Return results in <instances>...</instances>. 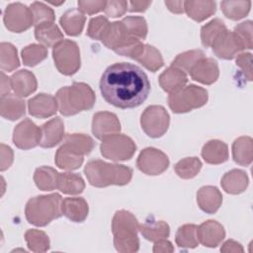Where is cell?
Masks as SVG:
<instances>
[{"instance_id": "cell-45", "label": "cell", "mask_w": 253, "mask_h": 253, "mask_svg": "<svg viewBox=\"0 0 253 253\" xmlns=\"http://www.w3.org/2000/svg\"><path fill=\"white\" fill-rule=\"evenodd\" d=\"M122 22L131 37L139 41L146 39L148 29L144 18L138 16H128L124 18Z\"/></svg>"}, {"instance_id": "cell-18", "label": "cell", "mask_w": 253, "mask_h": 253, "mask_svg": "<svg viewBox=\"0 0 253 253\" xmlns=\"http://www.w3.org/2000/svg\"><path fill=\"white\" fill-rule=\"evenodd\" d=\"M133 39L135 38L131 37L127 33L126 27L124 26L121 20L119 22H113L109 24L106 32L104 33L101 39V42L108 48L113 49L115 51Z\"/></svg>"}, {"instance_id": "cell-31", "label": "cell", "mask_w": 253, "mask_h": 253, "mask_svg": "<svg viewBox=\"0 0 253 253\" xmlns=\"http://www.w3.org/2000/svg\"><path fill=\"white\" fill-rule=\"evenodd\" d=\"M232 158L242 166H248L253 158V141L250 136H240L232 143Z\"/></svg>"}, {"instance_id": "cell-40", "label": "cell", "mask_w": 253, "mask_h": 253, "mask_svg": "<svg viewBox=\"0 0 253 253\" xmlns=\"http://www.w3.org/2000/svg\"><path fill=\"white\" fill-rule=\"evenodd\" d=\"M25 240L29 249L36 253L45 252L49 249V238L45 232L39 229H29L25 233Z\"/></svg>"}, {"instance_id": "cell-9", "label": "cell", "mask_w": 253, "mask_h": 253, "mask_svg": "<svg viewBox=\"0 0 253 253\" xmlns=\"http://www.w3.org/2000/svg\"><path fill=\"white\" fill-rule=\"evenodd\" d=\"M170 116L162 106H148L140 117V126L143 131L152 138L161 137L168 129Z\"/></svg>"}, {"instance_id": "cell-24", "label": "cell", "mask_w": 253, "mask_h": 253, "mask_svg": "<svg viewBox=\"0 0 253 253\" xmlns=\"http://www.w3.org/2000/svg\"><path fill=\"white\" fill-rule=\"evenodd\" d=\"M62 214L73 222H83L88 216L89 207L83 198H65L61 204Z\"/></svg>"}, {"instance_id": "cell-4", "label": "cell", "mask_w": 253, "mask_h": 253, "mask_svg": "<svg viewBox=\"0 0 253 253\" xmlns=\"http://www.w3.org/2000/svg\"><path fill=\"white\" fill-rule=\"evenodd\" d=\"M138 221L128 211L120 210L116 211L112 220V232L114 245L121 253H133L139 249L137 236Z\"/></svg>"}, {"instance_id": "cell-33", "label": "cell", "mask_w": 253, "mask_h": 253, "mask_svg": "<svg viewBox=\"0 0 253 253\" xmlns=\"http://www.w3.org/2000/svg\"><path fill=\"white\" fill-rule=\"evenodd\" d=\"M134 60L151 72L157 71L164 64L160 51L150 44H144Z\"/></svg>"}, {"instance_id": "cell-43", "label": "cell", "mask_w": 253, "mask_h": 253, "mask_svg": "<svg viewBox=\"0 0 253 253\" xmlns=\"http://www.w3.org/2000/svg\"><path fill=\"white\" fill-rule=\"evenodd\" d=\"M203 57H205V53L200 49L188 50L178 54L176 58L172 61L171 66L179 68L185 73H189L191 69L195 66V64Z\"/></svg>"}, {"instance_id": "cell-34", "label": "cell", "mask_w": 253, "mask_h": 253, "mask_svg": "<svg viewBox=\"0 0 253 253\" xmlns=\"http://www.w3.org/2000/svg\"><path fill=\"white\" fill-rule=\"evenodd\" d=\"M57 189L66 195H78L85 189V182L78 174L70 172L59 173Z\"/></svg>"}, {"instance_id": "cell-32", "label": "cell", "mask_w": 253, "mask_h": 253, "mask_svg": "<svg viewBox=\"0 0 253 253\" xmlns=\"http://www.w3.org/2000/svg\"><path fill=\"white\" fill-rule=\"evenodd\" d=\"M35 37L43 46H54L63 41V34L54 23H46L35 28Z\"/></svg>"}, {"instance_id": "cell-44", "label": "cell", "mask_w": 253, "mask_h": 253, "mask_svg": "<svg viewBox=\"0 0 253 253\" xmlns=\"http://www.w3.org/2000/svg\"><path fill=\"white\" fill-rule=\"evenodd\" d=\"M47 56V49L42 44L32 43L22 49V59L27 66H36Z\"/></svg>"}, {"instance_id": "cell-30", "label": "cell", "mask_w": 253, "mask_h": 253, "mask_svg": "<svg viewBox=\"0 0 253 253\" xmlns=\"http://www.w3.org/2000/svg\"><path fill=\"white\" fill-rule=\"evenodd\" d=\"M85 21L86 18L84 13H82L79 9L67 10L59 20L63 31L71 37H76L81 34Z\"/></svg>"}, {"instance_id": "cell-17", "label": "cell", "mask_w": 253, "mask_h": 253, "mask_svg": "<svg viewBox=\"0 0 253 253\" xmlns=\"http://www.w3.org/2000/svg\"><path fill=\"white\" fill-rule=\"evenodd\" d=\"M213 53L222 59H232L243 50L234 34L228 30L224 31L211 46Z\"/></svg>"}, {"instance_id": "cell-27", "label": "cell", "mask_w": 253, "mask_h": 253, "mask_svg": "<svg viewBox=\"0 0 253 253\" xmlns=\"http://www.w3.org/2000/svg\"><path fill=\"white\" fill-rule=\"evenodd\" d=\"M138 230L145 239L152 242L160 239H166L170 234V227L167 222L163 220H156L152 217L139 224Z\"/></svg>"}, {"instance_id": "cell-20", "label": "cell", "mask_w": 253, "mask_h": 253, "mask_svg": "<svg viewBox=\"0 0 253 253\" xmlns=\"http://www.w3.org/2000/svg\"><path fill=\"white\" fill-rule=\"evenodd\" d=\"M197 203L199 208L207 213H214L222 204L220 191L213 186H204L197 193Z\"/></svg>"}, {"instance_id": "cell-25", "label": "cell", "mask_w": 253, "mask_h": 253, "mask_svg": "<svg viewBox=\"0 0 253 253\" xmlns=\"http://www.w3.org/2000/svg\"><path fill=\"white\" fill-rule=\"evenodd\" d=\"M248 182V176L243 170L232 169L222 176L220 184L226 193L238 195L247 189Z\"/></svg>"}, {"instance_id": "cell-15", "label": "cell", "mask_w": 253, "mask_h": 253, "mask_svg": "<svg viewBox=\"0 0 253 253\" xmlns=\"http://www.w3.org/2000/svg\"><path fill=\"white\" fill-rule=\"evenodd\" d=\"M199 242L206 247L213 248L225 237L224 227L216 220H207L197 227Z\"/></svg>"}, {"instance_id": "cell-50", "label": "cell", "mask_w": 253, "mask_h": 253, "mask_svg": "<svg viewBox=\"0 0 253 253\" xmlns=\"http://www.w3.org/2000/svg\"><path fill=\"white\" fill-rule=\"evenodd\" d=\"M236 65L242 70L245 78L248 81H252V54L250 52H242L236 56Z\"/></svg>"}, {"instance_id": "cell-46", "label": "cell", "mask_w": 253, "mask_h": 253, "mask_svg": "<svg viewBox=\"0 0 253 253\" xmlns=\"http://www.w3.org/2000/svg\"><path fill=\"white\" fill-rule=\"evenodd\" d=\"M31 10L34 18L35 27L46 24V23H54V12L51 8L46 6L42 2H34L31 5Z\"/></svg>"}, {"instance_id": "cell-16", "label": "cell", "mask_w": 253, "mask_h": 253, "mask_svg": "<svg viewBox=\"0 0 253 253\" xmlns=\"http://www.w3.org/2000/svg\"><path fill=\"white\" fill-rule=\"evenodd\" d=\"M28 109L31 116L45 119L55 115L58 105L55 97L49 94L41 93L29 100Z\"/></svg>"}, {"instance_id": "cell-39", "label": "cell", "mask_w": 253, "mask_h": 253, "mask_svg": "<svg viewBox=\"0 0 253 253\" xmlns=\"http://www.w3.org/2000/svg\"><path fill=\"white\" fill-rule=\"evenodd\" d=\"M196 224H184L180 226L176 232L175 241L180 248H195L199 245Z\"/></svg>"}, {"instance_id": "cell-36", "label": "cell", "mask_w": 253, "mask_h": 253, "mask_svg": "<svg viewBox=\"0 0 253 253\" xmlns=\"http://www.w3.org/2000/svg\"><path fill=\"white\" fill-rule=\"evenodd\" d=\"M63 143L82 155L89 154L95 147L93 138L84 133H68L64 136Z\"/></svg>"}, {"instance_id": "cell-35", "label": "cell", "mask_w": 253, "mask_h": 253, "mask_svg": "<svg viewBox=\"0 0 253 253\" xmlns=\"http://www.w3.org/2000/svg\"><path fill=\"white\" fill-rule=\"evenodd\" d=\"M58 172L49 166H41L34 173L36 186L42 191H52L57 189Z\"/></svg>"}, {"instance_id": "cell-29", "label": "cell", "mask_w": 253, "mask_h": 253, "mask_svg": "<svg viewBox=\"0 0 253 253\" xmlns=\"http://www.w3.org/2000/svg\"><path fill=\"white\" fill-rule=\"evenodd\" d=\"M216 3L214 1H185L184 11L188 17L196 22H203L215 13Z\"/></svg>"}, {"instance_id": "cell-8", "label": "cell", "mask_w": 253, "mask_h": 253, "mask_svg": "<svg viewBox=\"0 0 253 253\" xmlns=\"http://www.w3.org/2000/svg\"><path fill=\"white\" fill-rule=\"evenodd\" d=\"M100 151L107 159L113 161H126L133 156L136 151V145L129 136L117 133L102 140Z\"/></svg>"}, {"instance_id": "cell-51", "label": "cell", "mask_w": 253, "mask_h": 253, "mask_svg": "<svg viewBox=\"0 0 253 253\" xmlns=\"http://www.w3.org/2000/svg\"><path fill=\"white\" fill-rule=\"evenodd\" d=\"M107 1L102 0H79L78 6L82 13L88 15H94L101 11H104Z\"/></svg>"}, {"instance_id": "cell-49", "label": "cell", "mask_w": 253, "mask_h": 253, "mask_svg": "<svg viewBox=\"0 0 253 253\" xmlns=\"http://www.w3.org/2000/svg\"><path fill=\"white\" fill-rule=\"evenodd\" d=\"M128 9V2L122 0H111L106 2L104 9L105 14L111 18H118L123 16Z\"/></svg>"}, {"instance_id": "cell-19", "label": "cell", "mask_w": 253, "mask_h": 253, "mask_svg": "<svg viewBox=\"0 0 253 253\" xmlns=\"http://www.w3.org/2000/svg\"><path fill=\"white\" fill-rule=\"evenodd\" d=\"M42 138L40 145L43 148H51L64 138V124L59 117H55L44 123L42 126Z\"/></svg>"}, {"instance_id": "cell-28", "label": "cell", "mask_w": 253, "mask_h": 253, "mask_svg": "<svg viewBox=\"0 0 253 253\" xmlns=\"http://www.w3.org/2000/svg\"><path fill=\"white\" fill-rule=\"evenodd\" d=\"M84 160V155L77 153L68 145L62 143L57 149L54 157V162L56 166L63 170H76L78 169Z\"/></svg>"}, {"instance_id": "cell-42", "label": "cell", "mask_w": 253, "mask_h": 253, "mask_svg": "<svg viewBox=\"0 0 253 253\" xmlns=\"http://www.w3.org/2000/svg\"><path fill=\"white\" fill-rule=\"evenodd\" d=\"M202 169V162L198 157H186L178 161L174 170L182 179H192L196 177Z\"/></svg>"}, {"instance_id": "cell-12", "label": "cell", "mask_w": 253, "mask_h": 253, "mask_svg": "<svg viewBox=\"0 0 253 253\" xmlns=\"http://www.w3.org/2000/svg\"><path fill=\"white\" fill-rule=\"evenodd\" d=\"M42 129L34 122L25 119L19 123L13 131V142L20 149H31L40 144Z\"/></svg>"}, {"instance_id": "cell-41", "label": "cell", "mask_w": 253, "mask_h": 253, "mask_svg": "<svg viewBox=\"0 0 253 253\" xmlns=\"http://www.w3.org/2000/svg\"><path fill=\"white\" fill-rule=\"evenodd\" d=\"M0 66L2 70L13 71L20 66L17 48L10 42L0 44Z\"/></svg>"}, {"instance_id": "cell-48", "label": "cell", "mask_w": 253, "mask_h": 253, "mask_svg": "<svg viewBox=\"0 0 253 253\" xmlns=\"http://www.w3.org/2000/svg\"><path fill=\"white\" fill-rule=\"evenodd\" d=\"M110 22L105 16H98L89 21L87 28V36L93 40L101 41Z\"/></svg>"}, {"instance_id": "cell-11", "label": "cell", "mask_w": 253, "mask_h": 253, "mask_svg": "<svg viewBox=\"0 0 253 253\" xmlns=\"http://www.w3.org/2000/svg\"><path fill=\"white\" fill-rule=\"evenodd\" d=\"M168 156L161 150L154 147L144 148L136 160L137 168L146 175H160L169 166Z\"/></svg>"}, {"instance_id": "cell-54", "label": "cell", "mask_w": 253, "mask_h": 253, "mask_svg": "<svg viewBox=\"0 0 253 253\" xmlns=\"http://www.w3.org/2000/svg\"><path fill=\"white\" fill-rule=\"evenodd\" d=\"M220 251L223 252V253H242L244 250H243V247L241 246V244L237 241H234L232 239H229L227 241H225L221 248H220Z\"/></svg>"}, {"instance_id": "cell-26", "label": "cell", "mask_w": 253, "mask_h": 253, "mask_svg": "<svg viewBox=\"0 0 253 253\" xmlns=\"http://www.w3.org/2000/svg\"><path fill=\"white\" fill-rule=\"evenodd\" d=\"M202 157L209 164H221L228 159V146L225 142L212 139L202 148Z\"/></svg>"}, {"instance_id": "cell-10", "label": "cell", "mask_w": 253, "mask_h": 253, "mask_svg": "<svg viewBox=\"0 0 253 253\" xmlns=\"http://www.w3.org/2000/svg\"><path fill=\"white\" fill-rule=\"evenodd\" d=\"M3 21L5 27L13 33L25 32L34 25L31 8L19 2L12 3L6 7Z\"/></svg>"}, {"instance_id": "cell-53", "label": "cell", "mask_w": 253, "mask_h": 253, "mask_svg": "<svg viewBox=\"0 0 253 253\" xmlns=\"http://www.w3.org/2000/svg\"><path fill=\"white\" fill-rule=\"evenodd\" d=\"M152 251L154 253H168V252H173L174 247L170 241L166 239H160L154 242Z\"/></svg>"}, {"instance_id": "cell-7", "label": "cell", "mask_w": 253, "mask_h": 253, "mask_svg": "<svg viewBox=\"0 0 253 253\" xmlns=\"http://www.w3.org/2000/svg\"><path fill=\"white\" fill-rule=\"evenodd\" d=\"M52 57L57 70L64 75L75 74L81 65L78 44L71 40H63L52 48Z\"/></svg>"}, {"instance_id": "cell-56", "label": "cell", "mask_w": 253, "mask_h": 253, "mask_svg": "<svg viewBox=\"0 0 253 253\" xmlns=\"http://www.w3.org/2000/svg\"><path fill=\"white\" fill-rule=\"evenodd\" d=\"M1 88H0V92H1V97L2 96H6L8 94H10V90L12 89V83H11V77H8L7 75L4 74V72H1Z\"/></svg>"}, {"instance_id": "cell-1", "label": "cell", "mask_w": 253, "mask_h": 253, "mask_svg": "<svg viewBox=\"0 0 253 253\" xmlns=\"http://www.w3.org/2000/svg\"><path fill=\"white\" fill-rule=\"evenodd\" d=\"M100 91L109 104L120 109H132L147 99L150 82L146 73L137 65L118 62L103 72Z\"/></svg>"}, {"instance_id": "cell-47", "label": "cell", "mask_w": 253, "mask_h": 253, "mask_svg": "<svg viewBox=\"0 0 253 253\" xmlns=\"http://www.w3.org/2000/svg\"><path fill=\"white\" fill-rule=\"evenodd\" d=\"M252 32H253V24L251 21H245L238 24L237 26H235L232 32L243 50L251 49L253 47Z\"/></svg>"}, {"instance_id": "cell-55", "label": "cell", "mask_w": 253, "mask_h": 253, "mask_svg": "<svg viewBox=\"0 0 253 253\" xmlns=\"http://www.w3.org/2000/svg\"><path fill=\"white\" fill-rule=\"evenodd\" d=\"M151 5V1H130L128 2L129 12H144Z\"/></svg>"}, {"instance_id": "cell-5", "label": "cell", "mask_w": 253, "mask_h": 253, "mask_svg": "<svg viewBox=\"0 0 253 253\" xmlns=\"http://www.w3.org/2000/svg\"><path fill=\"white\" fill-rule=\"evenodd\" d=\"M61 204V196L57 193L34 197L26 205V218L36 226H45L62 215Z\"/></svg>"}, {"instance_id": "cell-37", "label": "cell", "mask_w": 253, "mask_h": 253, "mask_svg": "<svg viewBox=\"0 0 253 253\" xmlns=\"http://www.w3.org/2000/svg\"><path fill=\"white\" fill-rule=\"evenodd\" d=\"M227 28L220 19H213L201 29L202 44L206 47H211L214 41L224 32Z\"/></svg>"}, {"instance_id": "cell-52", "label": "cell", "mask_w": 253, "mask_h": 253, "mask_svg": "<svg viewBox=\"0 0 253 253\" xmlns=\"http://www.w3.org/2000/svg\"><path fill=\"white\" fill-rule=\"evenodd\" d=\"M0 170L1 171H5L6 169H8L12 162H13V158H14V154H13V150L11 149V147L1 143L0 145Z\"/></svg>"}, {"instance_id": "cell-21", "label": "cell", "mask_w": 253, "mask_h": 253, "mask_svg": "<svg viewBox=\"0 0 253 253\" xmlns=\"http://www.w3.org/2000/svg\"><path fill=\"white\" fill-rule=\"evenodd\" d=\"M158 81L160 87L165 92L172 94L185 87L188 82V77L181 69L170 66L160 74Z\"/></svg>"}, {"instance_id": "cell-22", "label": "cell", "mask_w": 253, "mask_h": 253, "mask_svg": "<svg viewBox=\"0 0 253 253\" xmlns=\"http://www.w3.org/2000/svg\"><path fill=\"white\" fill-rule=\"evenodd\" d=\"M12 89L20 97H28L37 90L38 82L33 72L22 69L11 76Z\"/></svg>"}, {"instance_id": "cell-13", "label": "cell", "mask_w": 253, "mask_h": 253, "mask_svg": "<svg viewBox=\"0 0 253 253\" xmlns=\"http://www.w3.org/2000/svg\"><path fill=\"white\" fill-rule=\"evenodd\" d=\"M121 123L118 117L111 112H98L93 116L92 132L100 140L120 133Z\"/></svg>"}, {"instance_id": "cell-57", "label": "cell", "mask_w": 253, "mask_h": 253, "mask_svg": "<svg viewBox=\"0 0 253 253\" xmlns=\"http://www.w3.org/2000/svg\"><path fill=\"white\" fill-rule=\"evenodd\" d=\"M165 5L175 14H181L184 12V1H165Z\"/></svg>"}, {"instance_id": "cell-2", "label": "cell", "mask_w": 253, "mask_h": 253, "mask_svg": "<svg viewBox=\"0 0 253 253\" xmlns=\"http://www.w3.org/2000/svg\"><path fill=\"white\" fill-rule=\"evenodd\" d=\"M84 173L90 185L104 188L111 185L125 186L132 178V169L123 164H112L100 159L89 161Z\"/></svg>"}, {"instance_id": "cell-6", "label": "cell", "mask_w": 253, "mask_h": 253, "mask_svg": "<svg viewBox=\"0 0 253 253\" xmlns=\"http://www.w3.org/2000/svg\"><path fill=\"white\" fill-rule=\"evenodd\" d=\"M208 99V91L205 88L190 84L175 93L169 94L168 105L174 113L183 114L205 106Z\"/></svg>"}, {"instance_id": "cell-23", "label": "cell", "mask_w": 253, "mask_h": 253, "mask_svg": "<svg viewBox=\"0 0 253 253\" xmlns=\"http://www.w3.org/2000/svg\"><path fill=\"white\" fill-rule=\"evenodd\" d=\"M26 113V104L22 97L16 94H8L0 99V114L9 121H16Z\"/></svg>"}, {"instance_id": "cell-3", "label": "cell", "mask_w": 253, "mask_h": 253, "mask_svg": "<svg viewBox=\"0 0 253 253\" xmlns=\"http://www.w3.org/2000/svg\"><path fill=\"white\" fill-rule=\"evenodd\" d=\"M61 115L69 117L93 108L96 96L92 88L83 82H74L60 88L55 95Z\"/></svg>"}, {"instance_id": "cell-38", "label": "cell", "mask_w": 253, "mask_h": 253, "mask_svg": "<svg viewBox=\"0 0 253 253\" xmlns=\"http://www.w3.org/2000/svg\"><path fill=\"white\" fill-rule=\"evenodd\" d=\"M220 7L226 18L238 21L248 15L251 8V1H222Z\"/></svg>"}, {"instance_id": "cell-14", "label": "cell", "mask_w": 253, "mask_h": 253, "mask_svg": "<svg viewBox=\"0 0 253 253\" xmlns=\"http://www.w3.org/2000/svg\"><path fill=\"white\" fill-rule=\"evenodd\" d=\"M193 80L205 85L214 83L219 76V68L217 62L211 57H203L189 72Z\"/></svg>"}]
</instances>
